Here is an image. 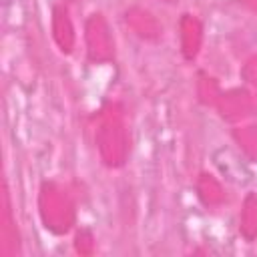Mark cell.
<instances>
[{
	"instance_id": "6da1fadb",
	"label": "cell",
	"mask_w": 257,
	"mask_h": 257,
	"mask_svg": "<svg viewBox=\"0 0 257 257\" xmlns=\"http://www.w3.org/2000/svg\"><path fill=\"white\" fill-rule=\"evenodd\" d=\"M8 2H10V0H4V4H8Z\"/></svg>"
}]
</instances>
